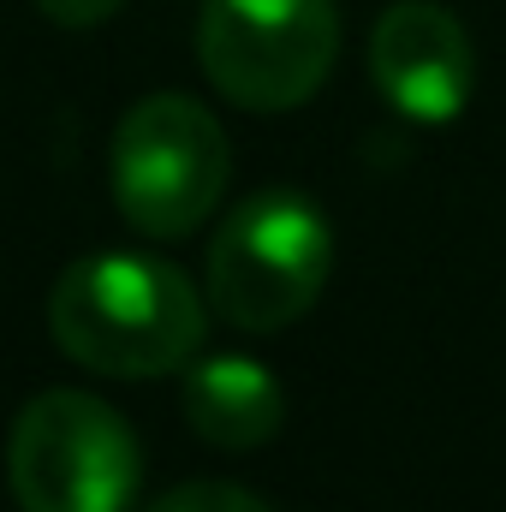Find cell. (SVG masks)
Wrapping results in <instances>:
<instances>
[{
	"instance_id": "obj_1",
	"label": "cell",
	"mask_w": 506,
	"mask_h": 512,
	"mask_svg": "<svg viewBox=\"0 0 506 512\" xmlns=\"http://www.w3.org/2000/svg\"><path fill=\"white\" fill-rule=\"evenodd\" d=\"M54 346L120 382H155L185 370L209 334V292L191 274L149 251H90L60 268L48 292Z\"/></svg>"
},
{
	"instance_id": "obj_3",
	"label": "cell",
	"mask_w": 506,
	"mask_h": 512,
	"mask_svg": "<svg viewBox=\"0 0 506 512\" xmlns=\"http://www.w3.org/2000/svg\"><path fill=\"white\" fill-rule=\"evenodd\" d=\"M6 489L18 512H131L143 489L137 435L108 399L48 387L12 417Z\"/></svg>"
},
{
	"instance_id": "obj_7",
	"label": "cell",
	"mask_w": 506,
	"mask_h": 512,
	"mask_svg": "<svg viewBox=\"0 0 506 512\" xmlns=\"http://www.w3.org/2000/svg\"><path fill=\"white\" fill-rule=\"evenodd\" d=\"M185 423L221 453H256L286 423L280 376L239 352H209L185 364Z\"/></svg>"
},
{
	"instance_id": "obj_5",
	"label": "cell",
	"mask_w": 506,
	"mask_h": 512,
	"mask_svg": "<svg viewBox=\"0 0 506 512\" xmlns=\"http://www.w3.org/2000/svg\"><path fill=\"white\" fill-rule=\"evenodd\" d=\"M340 60L334 0H203L197 66L245 114H292Z\"/></svg>"
},
{
	"instance_id": "obj_6",
	"label": "cell",
	"mask_w": 506,
	"mask_h": 512,
	"mask_svg": "<svg viewBox=\"0 0 506 512\" xmlns=\"http://www.w3.org/2000/svg\"><path fill=\"white\" fill-rule=\"evenodd\" d=\"M370 78L411 126H453L477 90L471 30L441 0H393L370 30Z\"/></svg>"
},
{
	"instance_id": "obj_8",
	"label": "cell",
	"mask_w": 506,
	"mask_h": 512,
	"mask_svg": "<svg viewBox=\"0 0 506 512\" xmlns=\"http://www.w3.org/2000/svg\"><path fill=\"white\" fill-rule=\"evenodd\" d=\"M149 512H274L262 495H251L245 483H215V477H197V483H179L167 495H155Z\"/></svg>"
},
{
	"instance_id": "obj_9",
	"label": "cell",
	"mask_w": 506,
	"mask_h": 512,
	"mask_svg": "<svg viewBox=\"0 0 506 512\" xmlns=\"http://www.w3.org/2000/svg\"><path fill=\"white\" fill-rule=\"evenodd\" d=\"M120 6H126V0H36V12H42L48 24H60V30H96V24H108Z\"/></svg>"
},
{
	"instance_id": "obj_4",
	"label": "cell",
	"mask_w": 506,
	"mask_h": 512,
	"mask_svg": "<svg viewBox=\"0 0 506 512\" xmlns=\"http://www.w3.org/2000/svg\"><path fill=\"white\" fill-rule=\"evenodd\" d=\"M114 203L143 239H191L227 191V131L209 102L155 90L114 126Z\"/></svg>"
},
{
	"instance_id": "obj_2",
	"label": "cell",
	"mask_w": 506,
	"mask_h": 512,
	"mask_svg": "<svg viewBox=\"0 0 506 512\" xmlns=\"http://www.w3.org/2000/svg\"><path fill=\"white\" fill-rule=\"evenodd\" d=\"M334 268L328 215L304 191H256L233 203L203 256L209 310L245 334H280L322 298Z\"/></svg>"
}]
</instances>
